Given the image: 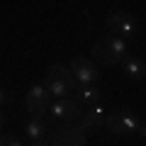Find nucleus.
Here are the masks:
<instances>
[{"mask_svg":"<svg viewBox=\"0 0 146 146\" xmlns=\"http://www.w3.org/2000/svg\"><path fill=\"white\" fill-rule=\"evenodd\" d=\"M51 100L54 98L46 93V88L42 83H34L25 95V107L32 117H44L49 112V107H51Z\"/></svg>","mask_w":146,"mask_h":146,"instance_id":"obj_7","label":"nucleus"},{"mask_svg":"<svg viewBox=\"0 0 146 146\" xmlns=\"http://www.w3.org/2000/svg\"><path fill=\"white\" fill-rule=\"evenodd\" d=\"M3 124H5V117H3V112H0V129H3Z\"/></svg>","mask_w":146,"mask_h":146,"instance_id":"obj_16","label":"nucleus"},{"mask_svg":"<svg viewBox=\"0 0 146 146\" xmlns=\"http://www.w3.org/2000/svg\"><path fill=\"white\" fill-rule=\"evenodd\" d=\"M49 115L54 122H61V124H73L76 119L83 117V107L73 98H63V100H54L51 107H49Z\"/></svg>","mask_w":146,"mask_h":146,"instance_id":"obj_8","label":"nucleus"},{"mask_svg":"<svg viewBox=\"0 0 146 146\" xmlns=\"http://www.w3.org/2000/svg\"><path fill=\"white\" fill-rule=\"evenodd\" d=\"M49 146H85L88 136L78 124H58L49 129Z\"/></svg>","mask_w":146,"mask_h":146,"instance_id":"obj_5","label":"nucleus"},{"mask_svg":"<svg viewBox=\"0 0 146 146\" xmlns=\"http://www.w3.org/2000/svg\"><path fill=\"white\" fill-rule=\"evenodd\" d=\"M27 146H49V141H29Z\"/></svg>","mask_w":146,"mask_h":146,"instance_id":"obj_15","label":"nucleus"},{"mask_svg":"<svg viewBox=\"0 0 146 146\" xmlns=\"http://www.w3.org/2000/svg\"><path fill=\"white\" fill-rule=\"evenodd\" d=\"M119 68H122V73H124L131 83L146 80V61L141 56H127L124 61L119 63Z\"/></svg>","mask_w":146,"mask_h":146,"instance_id":"obj_10","label":"nucleus"},{"mask_svg":"<svg viewBox=\"0 0 146 146\" xmlns=\"http://www.w3.org/2000/svg\"><path fill=\"white\" fill-rule=\"evenodd\" d=\"M25 136H27V141H46L49 124L44 122V117H32L25 124Z\"/></svg>","mask_w":146,"mask_h":146,"instance_id":"obj_12","label":"nucleus"},{"mask_svg":"<svg viewBox=\"0 0 146 146\" xmlns=\"http://www.w3.org/2000/svg\"><path fill=\"white\" fill-rule=\"evenodd\" d=\"M105 129L117 136H146V119L131 115L127 110H115L105 119Z\"/></svg>","mask_w":146,"mask_h":146,"instance_id":"obj_3","label":"nucleus"},{"mask_svg":"<svg viewBox=\"0 0 146 146\" xmlns=\"http://www.w3.org/2000/svg\"><path fill=\"white\" fill-rule=\"evenodd\" d=\"M71 73L78 85H95L100 80V66L90 56H73L71 61Z\"/></svg>","mask_w":146,"mask_h":146,"instance_id":"obj_6","label":"nucleus"},{"mask_svg":"<svg viewBox=\"0 0 146 146\" xmlns=\"http://www.w3.org/2000/svg\"><path fill=\"white\" fill-rule=\"evenodd\" d=\"M3 105H7V93L0 88V107H3Z\"/></svg>","mask_w":146,"mask_h":146,"instance_id":"obj_14","label":"nucleus"},{"mask_svg":"<svg viewBox=\"0 0 146 146\" xmlns=\"http://www.w3.org/2000/svg\"><path fill=\"white\" fill-rule=\"evenodd\" d=\"M105 25H107L110 34L117 36V39H131V36L139 32V25H136V17L131 15V12L127 10H112L107 15V20H105Z\"/></svg>","mask_w":146,"mask_h":146,"instance_id":"obj_4","label":"nucleus"},{"mask_svg":"<svg viewBox=\"0 0 146 146\" xmlns=\"http://www.w3.org/2000/svg\"><path fill=\"white\" fill-rule=\"evenodd\" d=\"M0 146H22V141L15 134H0Z\"/></svg>","mask_w":146,"mask_h":146,"instance_id":"obj_13","label":"nucleus"},{"mask_svg":"<svg viewBox=\"0 0 146 146\" xmlns=\"http://www.w3.org/2000/svg\"><path fill=\"white\" fill-rule=\"evenodd\" d=\"M42 85L46 88V93L51 95L54 100H63V98H71L73 90H76V78L68 66H61V63H51V66L44 71V78Z\"/></svg>","mask_w":146,"mask_h":146,"instance_id":"obj_2","label":"nucleus"},{"mask_svg":"<svg viewBox=\"0 0 146 146\" xmlns=\"http://www.w3.org/2000/svg\"><path fill=\"white\" fill-rule=\"evenodd\" d=\"M105 119H107V112L102 110V105H98V107H88L83 112V117H80L78 127L83 131H90V129H100V127H105Z\"/></svg>","mask_w":146,"mask_h":146,"instance_id":"obj_11","label":"nucleus"},{"mask_svg":"<svg viewBox=\"0 0 146 146\" xmlns=\"http://www.w3.org/2000/svg\"><path fill=\"white\" fill-rule=\"evenodd\" d=\"M129 44L124 39H117L112 34H105L100 36L98 42L93 44L90 49V58H93L98 66H119L127 56H129Z\"/></svg>","mask_w":146,"mask_h":146,"instance_id":"obj_1","label":"nucleus"},{"mask_svg":"<svg viewBox=\"0 0 146 146\" xmlns=\"http://www.w3.org/2000/svg\"><path fill=\"white\" fill-rule=\"evenodd\" d=\"M76 102L80 105V107H98L100 102H102V90L98 88V85H76V90H73L71 95Z\"/></svg>","mask_w":146,"mask_h":146,"instance_id":"obj_9","label":"nucleus"}]
</instances>
